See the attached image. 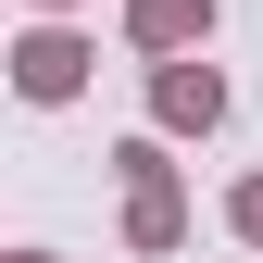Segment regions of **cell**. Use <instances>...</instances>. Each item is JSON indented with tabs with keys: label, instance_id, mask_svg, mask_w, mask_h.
<instances>
[{
	"label": "cell",
	"instance_id": "obj_1",
	"mask_svg": "<svg viewBox=\"0 0 263 263\" xmlns=\"http://www.w3.org/2000/svg\"><path fill=\"white\" fill-rule=\"evenodd\" d=\"M113 176H125V251H176L188 238V188H176V163H163V125L113 151Z\"/></svg>",
	"mask_w": 263,
	"mask_h": 263
},
{
	"label": "cell",
	"instance_id": "obj_2",
	"mask_svg": "<svg viewBox=\"0 0 263 263\" xmlns=\"http://www.w3.org/2000/svg\"><path fill=\"white\" fill-rule=\"evenodd\" d=\"M151 125H163V138H213V125H226V76H213L201 50L151 63Z\"/></svg>",
	"mask_w": 263,
	"mask_h": 263
},
{
	"label": "cell",
	"instance_id": "obj_3",
	"mask_svg": "<svg viewBox=\"0 0 263 263\" xmlns=\"http://www.w3.org/2000/svg\"><path fill=\"white\" fill-rule=\"evenodd\" d=\"M88 63H101V50H88L76 25H25V38H13V88H25V101H76Z\"/></svg>",
	"mask_w": 263,
	"mask_h": 263
},
{
	"label": "cell",
	"instance_id": "obj_4",
	"mask_svg": "<svg viewBox=\"0 0 263 263\" xmlns=\"http://www.w3.org/2000/svg\"><path fill=\"white\" fill-rule=\"evenodd\" d=\"M125 38H138L151 63H176V50H213V0H125Z\"/></svg>",
	"mask_w": 263,
	"mask_h": 263
},
{
	"label": "cell",
	"instance_id": "obj_5",
	"mask_svg": "<svg viewBox=\"0 0 263 263\" xmlns=\"http://www.w3.org/2000/svg\"><path fill=\"white\" fill-rule=\"evenodd\" d=\"M226 226H238V238L263 251V176H238V188H226Z\"/></svg>",
	"mask_w": 263,
	"mask_h": 263
},
{
	"label": "cell",
	"instance_id": "obj_6",
	"mask_svg": "<svg viewBox=\"0 0 263 263\" xmlns=\"http://www.w3.org/2000/svg\"><path fill=\"white\" fill-rule=\"evenodd\" d=\"M13 263H63V251H13Z\"/></svg>",
	"mask_w": 263,
	"mask_h": 263
},
{
	"label": "cell",
	"instance_id": "obj_7",
	"mask_svg": "<svg viewBox=\"0 0 263 263\" xmlns=\"http://www.w3.org/2000/svg\"><path fill=\"white\" fill-rule=\"evenodd\" d=\"M38 13H76V0H38Z\"/></svg>",
	"mask_w": 263,
	"mask_h": 263
}]
</instances>
